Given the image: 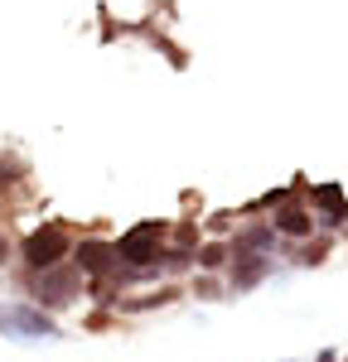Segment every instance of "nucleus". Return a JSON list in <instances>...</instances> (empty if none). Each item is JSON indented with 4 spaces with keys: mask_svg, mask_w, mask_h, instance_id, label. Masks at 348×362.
Here are the masks:
<instances>
[{
    "mask_svg": "<svg viewBox=\"0 0 348 362\" xmlns=\"http://www.w3.org/2000/svg\"><path fill=\"white\" fill-rule=\"evenodd\" d=\"M0 338H15V343H44V338H63V324L54 314H44L39 305H0Z\"/></svg>",
    "mask_w": 348,
    "mask_h": 362,
    "instance_id": "20e7f679",
    "label": "nucleus"
},
{
    "mask_svg": "<svg viewBox=\"0 0 348 362\" xmlns=\"http://www.w3.org/2000/svg\"><path fill=\"white\" fill-rule=\"evenodd\" d=\"M189 290L184 285H160V290H145V295H116V314H155V309H170L179 305Z\"/></svg>",
    "mask_w": 348,
    "mask_h": 362,
    "instance_id": "1a4fd4ad",
    "label": "nucleus"
},
{
    "mask_svg": "<svg viewBox=\"0 0 348 362\" xmlns=\"http://www.w3.org/2000/svg\"><path fill=\"white\" fill-rule=\"evenodd\" d=\"M165 242H170V223H165V218H145V223L126 227V232L116 237V256H121V266L150 271V266L165 261Z\"/></svg>",
    "mask_w": 348,
    "mask_h": 362,
    "instance_id": "7ed1b4c3",
    "label": "nucleus"
},
{
    "mask_svg": "<svg viewBox=\"0 0 348 362\" xmlns=\"http://www.w3.org/2000/svg\"><path fill=\"white\" fill-rule=\"evenodd\" d=\"M155 49H165V54H170V63H174V68H184V63H189V54H179V49H174L170 39H155Z\"/></svg>",
    "mask_w": 348,
    "mask_h": 362,
    "instance_id": "f3484780",
    "label": "nucleus"
},
{
    "mask_svg": "<svg viewBox=\"0 0 348 362\" xmlns=\"http://www.w3.org/2000/svg\"><path fill=\"white\" fill-rule=\"evenodd\" d=\"M315 362H344V358H339L334 348H324V353H315Z\"/></svg>",
    "mask_w": 348,
    "mask_h": 362,
    "instance_id": "6ab92c4d",
    "label": "nucleus"
},
{
    "mask_svg": "<svg viewBox=\"0 0 348 362\" xmlns=\"http://www.w3.org/2000/svg\"><path fill=\"white\" fill-rule=\"evenodd\" d=\"M271 271H276V261H271V256H247V251H232L228 271H223L228 295H247V290L266 285V280H271Z\"/></svg>",
    "mask_w": 348,
    "mask_h": 362,
    "instance_id": "423d86ee",
    "label": "nucleus"
},
{
    "mask_svg": "<svg viewBox=\"0 0 348 362\" xmlns=\"http://www.w3.org/2000/svg\"><path fill=\"white\" fill-rule=\"evenodd\" d=\"M73 247H78V237L68 232V223H39L34 232L20 237L15 251H20L25 271H54V266H63L73 256Z\"/></svg>",
    "mask_w": 348,
    "mask_h": 362,
    "instance_id": "f03ea898",
    "label": "nucleus"
},
{
    "mask_svg": "<svg viewBox=\"0 0 348 362\" xmlns=\"http://www.w3.org/2000/svg\"><path fill=\"white\" fill-rule=\"evenodd\" d=\"M232 251H247V256H271V251L281 247V237L271 232V223L266 218H242L237 223V232L228 237Z\"/></svg>",
    "mask_w": 348,
    "mask_h": 362,
    "instance_id": "6e6552de",
    "label": "nucleus"
},
{
    "mask_svg": "<svg viewBox=\"0 0 348 362\" xmlns=\"http://www.w3.org/2000/svg\"><path fill=\"white\" fill-rule=\"evenodd\" d=\"M228 261H232L228 237H208V242L194 251V271H208V276H223V271H228Z\"/></svg>",
    "mask_w": 348,
    "mask_h": 362,
    "instance_id": "9b49d317",
    "label": "nucleus"
},
{
    "mask_svg": "<svg viewBox=\"0 0 348 362\" xmlns=\"http://www.w3.org/2000/svg\"><path fill=\"white\" fill-rule=\"evenodd\" d=\"M73 266L83 271V280H107L116 266H121L116 242L112 237H83V242L73 247Z\"/></svg>",
    "mask_w": 348,
    "mask_h": 362,
    "instance_id": "39448f33",
    "label": "nucleus"
},
{
    "mask_svg": "<svg viewBox=\"0 0 348 362\" xmlns=\"http://www.w3.org/2000/svg\"><path fill=\"white\" fill-rule=\"evenodd\" d=\"M344 362H348V353H344Z\"/></svg>",
    "mask_w": 348,
    "mask_h": 362,
    "instance_id": "aec40b11",
    "label": "nucleus"
},
{
    "mask_svg": "<svg viewBox=\"0 0 348 362\" xmlns=\"http://www.w3.org/2000/svg\"><path fill=\"white\" fill-rule=\"evenodd\" d=\"M266 223H271V232H276L281 242H310V237L319 232L315 213L305 208V198H290V203H281V208H276Z\"/></svg>",
    "mask_w": 348,
    "mask_h": 362,
    "instance_id": "0eeeda50",
    "label": "nucleus"
},
{
    "mask_svg": "<svg viewBox=\"0 0 348 362\" xmlns=\"http://www.w3.org/2000/svg\"><path fill=\"white\" fill-rule=\"evenodd\" d=\"M334 256V232H315L310 242H295L290 247V266H300V271H315Z\"/></svg>",
    "mask_w": 348,
    "mask_h": 362,
    "instance_id": "9d476101",
    "label": "nucleus"
},
{
    "mask_svg": "<svg viewBox=\"0 0 348 362\" xmlns=\"http://www.w3.org/2000/svg\"><path fill=\"white\" fill-rule=\"evenodd\" d=\"M10 256H15V242H10V237H0V266H10Z\"/></svg>",
    "mask_w": 348,
    "mask_h": 362,
    "instance_id": "a211bd4d",
    "label": "nucleus"
},
{
    "mask_svg": "<svg viewBox=\"0 0 348 362\" xmlns=\"http://www.w3.org/2000/svg\"><path fill=\"white\" fill-rule=\"evenodd\" d=\"M112 324H116V309H92V314L83 319V329H87V334H107Z\"/></svg>",
    "mask_w": 348,
    "mask_h": 362,
    "instance_id": "2eb2a0df",
    "label": "nucleus"
},
{
    "mask_svg": "<svg viewBox=\"0 0 348 362\" xmlns=\"http://www.w3.org/2000/svg\"><path fill=\"white\" fill-rule=\"evenodd\" d=\"M165 247H174V251H199L203 247L199 218H179V223H170V242H165Z\"/></svg>",
    "mask_w": 348,
    "mask_h": 362,
    "instance_id": "4468645a",
    "label": "nucleus"
},
{
    "mask_svg": "<svg viewBox=\"0 0 348 362\" xmlns=\"http://www.w3.org/2000/svg\"><path fill=\"white\" fill-rule=\"evenodd\" d=\"M25 184H29V160L15 155V150H5L0 155V203L15 194V189H25Z\"/></svg>",
    "mask_w": 348,
    "mask_h": 362,
    "instance_id": "f8f14e48",
    "label": "nucleus"
},
{
    "mask_svg": "<svg viewBox=\"0 0 348 362\" xmlns=\"http://www.w3.org/2000/svg\"><path fill=\"white\" fill-rule=\"evenodd\" d=\"M83 271L78 266H54V271H25L20 276V290H25L29 305H39L44 314H58V309H73L83 300Z\"/></svg>",
    "mask_w": 348,
    "mask_h": 362,
    "instance_id": "f257e3e1",
    "label": "nucleus"
},
{
    "mask_svg": "<svg viewBox=\"0 0 348 362\" xmlns=\"http://www.w3.org/2000/svg\"><path fill=\"white\" fill-rule=\"evenodd\" d=\"M203 227H208L213 237H223V232H237V213H232V208H228V213H208V223H203Z\"/></svg>",
    "mask_w": 348,
    "mask_h": 362,
    "instance_id": "dca6fc26",
    "label": "nucleus"
},
{
    "mask_svg": "<svg viewBox=\"0 0 348 362\" xmlns=\"http://www.w3.org/2000/svg\"><path fill=\"white\" fill-rule=\"evenodd\" d=\"M194 300H203V305H218V300H228V280L223 276H208V271H194V280L184 285Z\"/></svg>",
    "mask_w": 348,
    "mask_h": 362,
    "instance_id": "ddd939ff",
    "label": "nucleus"
}]
</instances>
